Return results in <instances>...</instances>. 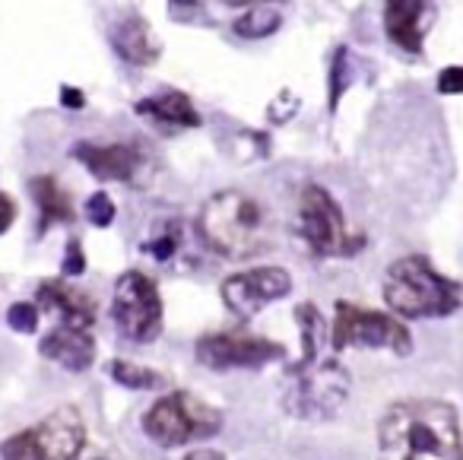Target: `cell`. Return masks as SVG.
Returning a JSON list of instances; mask_svg holds the SVG:
<instances>
[{"label": "cell", "instance_id": "cell-1", "mask_svg": "<svg viewBox=\"0 0 463 460\" xmlns=\"http://www.w3.org/2000/svg\"><path fill=\"white\" fill-rule=\"evenodd\" d=\"M378 445L384 457L460 460L463 438L457 410L432 397L394 403L378 422Z\"/></svg>", "mask_w": 463, "mask_h": 460}, {"label": "cell", "instance_id": "cell-2", "mask_svg": "<svg viewBox=\"0 0 463 460\" xmlns=\"http://www.w3.org/2000/svg\"><path fill=\"white\" fill-rule=\"evenodd\" d=\"M197 235L209 251L228 260L261 254L270 245L267 213L245 191H216L200 207Z\"/></svg>", "mask_w": 463, "mask_h": 460}, {"label": "cell", "instance_id": "cell-3", "mask_svg": "<svg viewBox=\"0 0 463 460\" xmlns=\"http://www.w3.org/2000/svg\"><path fill=\"white\" fill-rule=\"evenodd\" d=\"M384 302L400 318H448L460 308V286L438 274L429 260L410 254L394 260L384 276Z\"/></svg>", "mask_w": 463, "mask_h": 460}, {"label": "cell", "instance_id": "cell-4", "mask_svg": "<svg viewBox=\"0 0 463 460\" xmlns=\"http://www.w3.org/2000/svg\"><path fill=\"white\" fill-rule=\"evenodd\" d=\"M350 372L336 359H298L286 372L282 387V410L305 422H327L343 410L350 397Z\"/></svg>", "mask_w": 463, "mask_h": 460}, {"label": "cell", "instance_id": "cell-5", "mask_svg": "<svg viewBox=\"0 0 463 460\" xmlns=\"http://www.w3.org/2000/svg\"><path fill=\"white\" fill-rule=\"evenodd\" d=\"M222 413L200 401L191 391L165 393L143 416V432L159 447H184L191 441H203L219 435Z\"/></svg>", "mask_w": 463, "mask_h": 460}, {"label": "cell", "instance_id": "cell-6", "mask_svg": "<svg viewBox=\"0 0 463 460\" xmlns=\"http://www.w3.org/2000/svg\"><path fill=\"white\" fill-rule=\"evenodd\" d=\"M86 445V426L80 410L61 407L26 432L10 435L0 445V457L7 460H74Z\"/></svg>", "mask_w": 463, "mask_h": 460}, {"label": "cell", "instance_id": "cell-7", "mask_svg": "<svg viewBox=\"0 0 463 460\" xmlns=\"http://www.w3.org/2000/svg\"><path fill=\"white\" fill-rule=\"evenodd\" d=\"M111 318L124 340L153 343L162 334V318H165L156 280H149L140 270H128L118 276L111 295Z\"/></svg>", "mask_w": 463, "mask_h": 460}, {"label": "cell", "instance_id": "cell-8", "mask_svg": "<svg viewBox=\"0 0 463 460\" xmlns=\"http://www.w3.org/2000/svg\"><path fill=\"white\" fill-rule=\"evenodd\" d=\"M330 347L343 353L346 347H371V349H394L396 356H410L413 337L406 324L381 311H365L350 302L336 305V318L330 324Z\"/></svg>", "mask_w": 463, "mask_h": 460}, {"label": "cell", "instance_id": "cell-9", "mask_svg": "<svg viewBox=\"0 0 463 460\" xmlns=\"http://www.w3.org/2000/svg\"><path fill=\"white\" fill-rule=\"evenodd\" d=\"M298 232L305 245L321 257H343V254L359 251L346 232L340 203L321 185H305L298 194Z\"/></svg>", "mask_w": 463, "mask_h": 460}, {"label": "cell", "instance_id": "cell-10", "mask_svg": "<svg viewBox=\"0 0 463 460\" xmlns=\"http://www.w3.org/2000/svg\"><path fill=\"white\" fill-rule=\"evenodd\" d=\"M292 293V276L286 267H251L245 274L228 276L219 286L226 308L238 320H251L273 302L286 299Z\"/></svg>", "mask_w": 463, "mask_h": 460}, {"label": "cell", "instance_id": "cell-11", "mask_svg": "<svg viewBox=\"0 0 463 460\" xmlns=\"http://www.w3.org/2000/svg\"><path fill=\"white\" fill-rule=\"evenodd\" d=\"M286 349L263 337L245 334H207L197 340V362L209 372H232V368H263L280 362Z\"/></svg>", "mask_w": 463, "mask_h": 460}, {"label": "cell", "instance_id": "cell-12", "mask_svg": "<svg viewBox=\"0 0 463 460\" xmlns=\"http://www.w3.org/2000/svg\"><path fill=\"white\" fill-rule=\"evenodd\" d=\"M70 156L99 181H121V185L134 181V175L143 166V153L130 147V143H105V147H99V143L83 140L70 149Z\"/></svg>", "mask_w": 463, "mask_h": 460}, {"label": "cell", "instance_id": "cell-13", "mask_svg": "<svg viewBox=\"0 0 463 460\" xmlns=\"http://www.w3.org/2000/svg\"><path fill=\"white\" fill-rule=\"evenodd\" d=\"M432 14L435 0H384V32L396 48L419 54L432 26Z\"/></svg>", "mask_w": 463, "mask_h": 460}, {"label": "cell", "instance_id": "cell-14", "mask_svg": "<svg viewBox=\"0 0 463 460\" xmlns=\"http://www.w3.org/2000/svg\"><path fill=\"white\" fill-rule=\"evenodd\" d=\"M39 353L45 359L58 362L67 372L80 374L95 362V340L89 337V327L58 324L48 337H41Z\"/></svg>", "mask_w": 463, "mask_h": 460}, {"label": "cell", "instance_id": "cell-15", "mask_svg": "<svg viewBox=\"0 0 463 460\" xmlns=\"http://www.w3.org/2000/svg\"><path fill=\"white\" fill-rule=\"evenodd\" d=\"M108 41H111L114 54L121 60H128V64H134V68H153L162 54L159 35H156L153 26L137 14L118 23V26L111 29V35H108Z\"/></svg>", "mask_w": 463, "mask_h": 460}, {"label": "cell", "instance_id": "cell-16", "mask_svg": "<svg viewBox=\"0 0 463 460\" xmlns=\"http://www.w3.org/2000/svg\"><path fill=\"white\" fill-rule=\"evenodd\" d=\"M45 311H51L54 318H61V324L74 327H93L95 320V305L86 293H76L74 286H67L64 280H48L39 286V295Z\"/></svg>", "mask_w": 463, "mask_h": 460}, {"label": "cell", "instance_id": "cell-17", "mask_svg": "<svg viewBox=\"0 0 463 460\" xmlns=\"http://www.w3.org/2000/svg\"><path fill=\"white\" fill-rule=\"evenodd\" d=\"M137 114H147L149 121L165 127H200V114H197L194 102L188 93H162V95H149V99L137 102Z\"/></svg>", "mask_w": 463, "mask_h": 460}, {"label": "cell", "instance_id": "cell-18", "mask_svg": "<svg viewBox=\"0 0 463 460\" xmlns=\"http://www.w3.org/2000/svg\"><path fill=\"white\" fill-rule=\"evenodd\" d=\"M29 194H32L35 207L41 210V232H48L51 226L74 222V216H76L74 201H70V194L58 185V178L39 175V178L29 181Z\"/></svg>", "mask_w": 463, "mask_h": 460}, {"label": "cell", "instance_id": "cell-19", "mask_svg": "<svg viewBox=\"0 0 463 460\" xmlns=\"http://www.w3.org/2000/svg\"><path fill=\"white\" fill-rule=\"evenodd\" d=\"M280 26H282V16L276 14L273 7L257 4V7H248V14H242L232 23V32L245 41H261V39H270L273 32H280Z\"/></svg>", "mask_w": 463, "mask_h": 460}, {"label": "cell", "instance_id": "cell-20", "mask_svg": "<svg viewBox=\"0 0 463 460\" xmlns=\"http://www.w3.org/2000/svg\"><path fill=\"white\" fill-rule=\"evenodd\" d=\"M296 320H298V334H302V359H317L327 347V324H324L321 311L315 305H298L296 308Z\"/></svg>", "mask_w": 463, "mask_h": 460}, {"label": "cell", "instance_id": "cell-21", "mask_svg": "<svg viewBox=\"0 0 463 460\" xmlns=\"http://www.w3.org/2000/svg\"><path fill=\"white\" fill-rule=\"evenodd\" d=\"M356 80V68H352V54L346 45H340L334 51V60H330V70H327V108L336 112L340 108V99L346 95V89L352 86Z\"/></svg>", "mask_w": 463, "mask_h": 460}, {"label": "cell", "instance_id": "cell-22", "mask_svg": "<svg viewBox=\"0 0 463 460\" xmlns=\"http://www.w3.org/2000/svg\"><path fill=\"white\" fill-rule=\"evenodd\" d=\"M108 374H111L114 384L130 387V391H159V387H165V378H162L159 372L143 368L128 359H114L111 365H108Z\"/></svg>", "mask_w": 463, "mask_h": 460}, {"label": "cell", "instance_id": "cell-23", "mask_svg": "<svg viewBox=\"0 0 463 460\" xmlns=\"http://www.w3.org/2000/svg\"><path fill=\"white\" fill-rule=\"evenodd\" d=\"M7 324L16 334H35V330H39V305H32V302H16V305H10Z\"/></svg>", "mask_w": 463, "mask_h": 460}, {"label": "cell", "instance_id": "cell-24", "mask_svg": "<svg viewBox=\"0 0 463 460\" xmlns=\"http://www.w3.org/2000/svg\"><path fill=\"white\" fill-rule=\"evenodd\" d=\"M114 216H118V210H114V201L105 191H95L86 201V220L93 222V226L108 229L114 222Z\"/></svg>", "mask_w": 463, "mask_h": 460}, {"label": "cell", "instance_id": "cell-25", "mask_svg": "<svg viewBox=\"0 0 463 460\" xmlns=\"http://www.w3.org/2000/svg\"><path fill=\"white\" fill-rule=\"evenodd\" d=\"M86 270V254H83L80 241H67V251H64V260H61V274L64 276H83Z\"/></svg>", "mask_w": 463, "mask_h": 460}, {"label": "cell", "instance_id": "cell-26", "mask_svg": "<svg viewBox=\"0 0 463 460\" xmlns=\"http://www.w3.org/2000/svg\"><path fill=\"white\" fill-rule=\"evenodd\" d=\"M438 93L463 95V68H444L438 74Z\"/></svg>", "mask_w": 463, "mask_h": 460}, {"label": "cell", "instance_id": "cell-27", "mask_svg": "<svg viewBox=\"0 0 463 460\" xmlns=\"http://www.w3.org/2000/svg\"><path fill=\"white\" fill-rule=\"evenodd\" d=\"M13 222H16V203L10 194L0 191V235H7Z\"/></svg>", "mask_w": 463, "mask_h": 460}, {"label": "cell", "instance_id": "cell-28", "mask_svg": "<svg viewBox=\"0 0 463 460\" xmlns=\"http://www.w3.org/2000/svg\"><path fill=\"white\" fill-rule=\"evenodd\" d=\"M61 105L80 112V108H86V95H83V89L67 86V83H64V86H61Z\"/></svg>", "mask_w": 463, "mask_h": 460}, {"label": "cell", "instance_id": "cell-29", "mask_svg": "<svg viewBox=\"0 0 463 460\" xmlns=\"http://www.w3.org/2000/svg\"><path fill=\"white\" fill-rule=\"evenodd\" d=\"M149 251H153V257H156V260H168V257H172V254H175V239L168 235V239L153 241V245H149Z\"/></svg>", "mask_w": 463, "mask_h": 460}, {"label": "cell", "instance_id": "cell-30", "mask_svg": "<svg viewBox=\"0 0 463 460\" xmlns=\"http://www.w3.org/2000/svg\"><path fill=\"white\" fill-rule=\"evenodd\" d=\"M228 7H257V4H273V0H226ZM280 4V0H276Z\"/></svg>", "mask_w": 463, "mask_h": 460}, {"label": "cell", "instance_id": "cell-31", "mask_svg": "<svg viewBox=\"0 0 463 460\" xmlns=\"http://www.w3.org/2000/svg\"><path fill=\"white\" fill-rule=\"evenodd\" d=\"M197 457H213V460H222L226 454H216V451H191L188 460H197Z\"/></svg>", "mask_w": 463, "mask_h": 460}, {"label": "cell", "instance_id": "cell-32", "mask_svg": "<svg viewBox=\"0 0 463 460\" xmlns=\"http://www.w3.org/2000/svg\"><path fill=\"white\" fill-rule=\"evenodd\" d=\"M200 0H172V7H197Z\"/></svg>", "mask_w": 463, "mask_h": 460}]
</instances>
